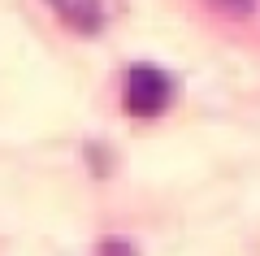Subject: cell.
I'll return each mask as SVG.
<instances>
[{
    "label": "cell",
    "mask_w": 260,
    "mask_h": 256,
    "mask_svg": "<svg viewBox=\"0 0 260 256\" xmlns=\"http://www.w3.org/2000/svg\"><path fill=\"white\" fill-rule=\"evenodd\" d=\"M100 256H135V247H121V243H104Z\"/></svg>",
    "instance_id": "277c9868"
},
{
    "label": "cell",
    "mask_w": 260,
    "mask_h": 256,
    "mask_svg": "<svg viewBox=\"0 0 260 256\" xmlns=\"http://www.w3.org/2000/svg\"><path fill=\"white\" fill-rule=\"evenodd\" d=\"M169 96H174V82L152 65H135L126 74V113L135 118H156L169 104Z\"/></svg>",
    "instance_id": "6da1fadb"
},
{
    "label": "cell",
    "mask_w": 260,
    "mask_h": 256,
    "mask_svg": "<svg viewBox=\"0 0 260 256\" xmlns=\"http://www.w3.org/2000/svg\"><path fill=\"white\" fill-rule=\"evenodd\" d=\"M48 9L78 35H95L104 26V0H48Z\"/></svg>",
    "instance_id": "7a4b0ae2"
},
{
    "label": "cell",
    "mask_w": 260,
    "mask_h": 256,
    "mask_svg": "<svg viewBox=\"0 0 260 256\" xmlns=\"http://www.w3.org/2000/svg\"><path fill=\"white\" fill-rule=\"evenodd\" d=\"M208 5L221 9V13H230V18H247V13H256L260 0H208Z\"/></svg>",
    "instance_id": "3957f363"
}]
</instances>
